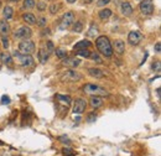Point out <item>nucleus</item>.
Here are the masks:
<instances>
[{
    "label": "nucleus",
    "instance_id": "nucleus-3",
    "mask_svg": "<svg viewBox=\"0 0 161 156\" xmlns=\"http://www.w3.org/2000/svg\"><path fill=\"white\" fill-rule=\"evenodd\" d=\"M35 42L31 40H21V42L19 44V52L21 55H32L34 52H35Z\"/></svg>",
    "mask_w": 161,
    "mask_h": 156
},
{
    "label": "nucleus",
    "instance_id": "nucleus-15",
    "mask_svg": "<svg viewBox=\"0 0 161 156\" xmlns=\"http://www.w3.org/2000/svg\"><path fill=\"white\" fill-rule=\"evenodd\" d=\"M0 61H2L3 65H6V66H10L13 63V56L9 54L8 51H4L0 54Z\"/></svg>",
    "mask_w": 161,
    "mask_h": 156
},
{
    "label": "nucleus",
    "instance_id": "nucleus-1",
    "mask_svg": "<svg viewBox=\"0 0 161 156\" xmlns=\"http://www.w3.org/2000/svg\"><path fill=\"white\" fill-rule=\"evenodd\" d=\"M96 45L98 51L105 57H112L113 56V48H112V44L107 36H99L96 40Z\"/></svg>",
    "mask_w": 161,
    "mask_h": 156
},
{
    "label": "nucleus",
    "instance_id": "nucleus-16",
    "mask_svg": "<svg viewBox=\"0 0 161 156\" xmlns=\"http://www.w3.org/2000/svg\"><path fill=\"white\" fill-rule=\"evenodd\" d=\"M90 46H92V42L88 40H80L78 41V42L73 46V50L77 51V50H84V48H89Z\"/></svg>",
    "mask_w": 161,
    "mask_h": 156
},
{
    "label": "nucleus",
    "instance_id": "nucleus-23",
    "mask_svg": "<svg viewBox=\"0 0 161 156\" xmlns=\"http://www.w3.org/2000/svg\"><path fill=\"white\" fill-rule=\"evenodd\" d=\"M57 99L61 103H63L66 107L69 106L71 102H72V99H71V97H69V96H62V94H57Z\"/></svg>",
    "mask_w": 161,
    "mask_h": 156
},
{
    "label": "nucleus",
    "instance_id": "nucleus-26",
    "mask_svg": "<svg viewBox=\"0 0 161 156\" xmlns=\"http://www.w3.org/2000/svg\"><path fill=\"white\" fill-rule=\"evenodd\" d=\"M55 54H56V56L58 57V58H65V57H67V51L65 50V48H62V47H59V48H55Z\"/></svg>",
    "mask_w": 161,
    "mask_h": 156
},
{
    "label": "nucleus",
    "instance_id": "nucleus-20",
    "mask_svg": "<svg viewBox=\"0 0 161 156\" xmlns=\"http://www.w3.org/2000/svg\"><path fill=\"white\" fill-rule=\"evenodd\" d=\"M23 20L27 24V25H34L36 24V16L31 13H26L23 15Z\"/></svg>",
    "mask_w": 161,
    "mask_h": 156
},
{
    "label": "nucleus",
    "instance_id": "nucleus-25",
    "mask_svg": "<svg viewBox=\"0 0 161 156\" xmlns=\"http://www.w3.org/2000/svg\"><path fill=\"white\" fill-rule=\"evenodd\" d=\"M72 31H73V32H82V31H83V24L82 23H80V21H74L72 25Z\"/></svg>",
    "mask_w": 161,
    "mask_h": 156
},
{
    "label": "nucleus",
    "instance_id": "nucleus-12",
    "mask_svg": "<svg viewBox=\"0 0 161 156\" xmlns=\"http://www.w3.org/2000/svg\"><path fill=\"white\" fill-rule=\"evenodd\" d=\"M112 48H113V52H115V54L123 55L124 51H125V44H124V41L115 40L114 42H113V45H112Z\"/></svg>",
    "mask_w": 161,
    "mask_h": 156
},
{
    "label": "nucleus",
    "instance_id": "nucleus-30",
    "mask_svg": "<svg viewBox=\"0 0 161 156\" xmlns=\"http://www.w3.org/2000/svg\"><path fill=\"white\" fill-rule=\"evenodd\" d=\"M36 24L38 26H41V27H45L46 24H47V19L45 16H40L38 19H36Z\"/></svg>",
    "mask_w": 161,
    "mask_h": 156
},
{
    "label": "nucleus",
    "instance_id": "nucleus-37",
    "mask_svg": "<svg viewBox=\"0 0 161 156\" xmlns=\"http://www.w3.org/2000/svg\"><path fill=\"white\" fill-rule=\"evenodd\" d=\"M154 50H155L156 54H160V52H161V42H160V41H159V42H156V44H155Z\"/></svg>",
    "mask_w": 161,
    "mask_h": 156
},
{
    "label": "nucleus",
    "instance_id": "nucleus-35",
    "mask_svg": "<svg viewBox=\"0 0 161 156\" xmlns=\"http://www.w3.org/2000/svg\"><path fill=\"white\" fill-rule=\"evenodd\" d=\"M96 119H97V114L96 113H90V114L87 115V121L88 123H93Z\"/></svg>",
    "mask_w": 161,
    "mask_h": 156
},
{
    "label": "nucleus",
    "instance_id": "nucleus-44",
    "mask_svg": "<svg viewBox=\"0 0 161 156\" xmlns=\"http://www.w3.org/2000/svg\"><path fill=\"white\" fill-rule=\"evenodd\" d=\"M13 2H17V0H13Z\"/></svg>",
    "mask_w": 161,
    "mask_h": 156
},
{
    "label": "nucleus",
    "instance_id": "nucleus-9",
    "mask_svg": "<svg viewBox=\"0 0 161 156\" xmlns=\"http://www.w3.org/2000/svg\"><path fill=\"white\" fill-rule=\"evenodd\" d=\"M143 41V35L139 32L138 30H133V31H130L129 35H128V42L130 45H133V46H136L139 45L140 42Z\"/></svg>",
    "mask_w": 161,
    "mask_h": 156
},
{
    "label": "nucleus",
    "instance_id": "nucleus-18",
    "mask_svg": "<svg viewBox=\"0 0 161 156\" xmlns=\"http://www.w3.org/2000/svg\"><path fill=\"white\" fill-rule=\"evenodd\" d=\"M10 32V25L6 20H0V35L6 36Z\"/></svg>",
    "mask_w": 161,
    "mask_h": 156
},
{
    "label": "nucleus",
    "instance_id": "nucleus-43",
    "mask_svg": "<svg viewBox=\"0 0 161 156\" xmlns=\"http://www.w3.org/2000/svg\"><path fill=\"white\" fill-rule=\"evenodd\" d=\"M66 2H67V3H69V4H73V3H76V2H77V0H66Z\"/></svg>",
    "mask_w": 161,
    "mask_h": 156
},
{
    "label": "nucleus",
    "instance_id": "nucleus-31",
    "mask_svg": "<svg viewBox=\"0 0 161 156\" xmlns=\"http://www.w3.org/2000/svg\"><path fill=\"white\" fill-rule=\"evenodd\" d=\"M35 5V0H24V9H32Z\"/></svg>",
    "mask_w": 161,
    "mask_h": 156
},
{
    "label": "nucleus",
    "instance_id": "nucleus-32",
    "mask_svg": "<svg viewBox=\"0 0 161 156\" xmlns=\"http://www.w3.org/2000/svg\"><path fill=\"white\" fill-rule=\"evenodd\" d=\"M59 9H61V4H52L51 6H50V13L51 14H57Z\"/></svg>",
    "mask_w": 161,
    "mask_h": 156
},
{
    "label": "nucleus",
    "instance_id": "nucleus-11",
    "mask_svg": "<svg viewBox=\"0 0 161 156\" xmlns=\"http://www.w3.org/2000/svg\"><path fill=\"white\" fill-rule=\"evenodd\" d=\"M62 60H63L62 61V65L66 66V67H69V68H76L80 63V60L78 57H74V56H72V57H65Z\"/></svg>",
    "mask_w": 161,
    "mask_h": 156
},
{
    "label": "nucleus",
    "instance_id": "nucleus-40",
    "mask_svg": "<svg viewBox=\"0 0 161 156\" xmlns=\"http://www.w3.org/2000/svg\"><path fill=\"white\" fill-rule=\"evenodd\" d=\"M3 46H4V48H8L9 47V40L5 36H3Z\"/></svg>",
    "mask_w": 161,
    "mask_h": 156
},
{
    "label": "nucleus",
    "instance_id": "nucleus-21",
    "mask_svg": "<svg viewBox=\"0 0 161 156\" xmlns=\"http://www.w3.org/2000/svg\"><path fill=\"white\" fill-rule=\"evenodd\" d=\"M110 16H112V10H110V9H102L99 11V17L102 20H107Z\"/></svg>",
    "mask_w": 161,
    "mask_h": 156
},
{
    "label": "nucleus",
    "instance_id": "nucleus-39",
    "mask_svg": "<svg viewBox=\"0 0 161 156\" xmlns=\"http://www.w3.org/2000/svg\"><path fill=\"white\" fill-rule=\"evenodd\" d=\"M10 103V98L8 96H3L2 97V104H9Z\"/></svg>",
    "mask_w": 161,
    "mask_h": 156
},
{
    "label": "nucleus",
    "instance_id": "nucleus-10",
    "mask_svg": "<svg viewBox=\"0 0 161 156\" xmlns=\"http://www.w3.org/2000/svg\"><path fill=\"white\" fill-rule=\"evenodd\" d=\"M87 108V102L83 98H78L74 102V106H73V113L74 114H82Z\"/></svg>",
    "mask_w": 161,
    "mask_h": 156
},
{
    "label": "nucleus",
    "instance_id": "nucleus-36",
    "mask_svg": "<svg viewBox=\"0 0 161 156\" xmlns=\"http://www.w3.org/2000/svg\"><path fill=\"white\" fill-rule=\"evenodd\" d=\"M58 140L61 141V142H63V144H66V145H69V144H71V141H69V139H68L67 136H59Z\"/></svg>",
    "mask_w": 161,
    "mask_h": 156
},
{
    "label": "nucleus",
    "instance_id": "nucleus-14",
    "mask_svg": "<svg viewBox=\"0 0 161 156\" xmlns=\"http://www.w3.org/2000/svg\"><path fill=\"white\" fill-rule=\"evenodd\" d=\"M120 10H122V14L124 16H130V15H133V6L130 5L128 2H124L122 3V5H120Z\"/></svg>",
    "mask_w": 161,
    "mask_h": 156
},
{
    "label": "nucleus",
    "instance_id": "nucleus-19",
    "mask_svg": "<svg viewBox=\"0 0 161 156\" xmlns=\"http://www.w3.org/2000/svg\"><path fill=\"white\" fill-rule=\"evenodd\" d=\"M48 57H50V54L47 52V50L45 48V46L38 50V58H40V62H41V63H46Z\"/></svg>",
    "mask_w": 161,
    "mask_h": 156
},
{
    "label": "nucleus",
    "instance_id": "nucleus-45",
    "mask_svg": "<svg viewBox=\"0 0 161 156\" xmlns=\"http://www.w3.org/2000/svg\"><path fill=\"white\" fill-rule=\"evenodd\" d=\"M0 6H2V2H0Z\"/></svg>",
    "mask_w": 161,
    "mask_h": 156
},
{
    "label": "nucleus",
    "instance_id": "nucleus-33",
    "mask_svg": "<svg viewBox=\"0 0 161 156\" xmlns=\"http://www.w3.org/2000/svg\"><path fill=\"white\" fill-rule=\"evenodd\" d=\"M62 154H63L65 156H74V155H76V152H74L71 148H63V149H62Z\"/></svg>",
    "mask_w": 161,
    "mask_h": 156
},
{
    "label": "nucleus",
    "instance_id": "nucleus-17",
    "mask_svg": "<svg viewBox=\"0 0 161 156\" xmlns=\"http://www.w3.org/2000/svg\"><path fill=\"white\" fill-rule=\"evenodd\" d=\"M88 73L90 77L93 78H103L104 77V72L100 69V68H96V67H92L88 69Z\"/></svg>",
    "mask_w": 161,
    "mask_h": 156
},
{
    "label": "nucleus",
    "instance_id": "nucleus-4",
    "mask_svg": "<svg viewBox=\"0 0 161 156\" xmlns=\"http://www.w3.org/2000/svg\"><path fill=\"white\" fill-rule=\"evenodd\" d=\"M14 56L17 58L19 63L23 67H32L35 65V61H34V57L31 55H21L19 51H14Z\"/></svg>",
    "mask_w": 161,
    "mask_h": 156
},
{
    "label": "nucleus",
    "instance_id": "nucleus-8",
    "mask_svg": "<svg viewBox=\"0 0 161 156\" xmlns=\"http://www.w3.org/2000/svg\"><path fill=\"white\" fill-rule=\"evenodd\" d=\"M83 78V76L78 73L77 71H73V69H69L67 71L66 73L62 76V81H66V82H78Z\"/></svg>",
    "mask_w": 161,
    "mask_h": 156
},
{
    "label": "nucleus",
    "instance_id": "nucleus-22",
    "mask_svg": "<svg viewBox=\"0 0 161 156\" xmlns=\"http://www.w3.org/2000/svg\"><path fill=\"white\" fill-rule=\"evenodd\" d=\"M3 15H4V17H5L6 20L11 19L13 15H14V9H13L11 6H5V8H4V11H3Z\"/></svg>",
    "mask_w": 161,
    "mask_h": 156
},
{
    "label": "nucleus",
    "instance_id": "nucleus-27",
    "mask_svg": "<svg viewBox=\"0 0 161 156\" xmlns=\"http://www.w3.org/2000/svg\"><path fill=\"white\" fill-rule=\"evenodd\" d=\"M99 32L98 31V26L97 25H90V27H89V30H88V32H87V35L89 36V37H96V35Z\"/></svg>",
    "mask_w": 161,
    "mask_h": 156
},
{
    "label": "nucleus",
    "instance_id": "nucleus-41",
    "mask_svg": "<svg viewBox=\"0 0 161 156\" xmlns=\"http://www.w3.org/2000/svg\"><path fill=\"white\" fill-rule=\"evenodd\" d=\"M155 68H156V71H160V61L156 62V65L155 63L153 65V69H155Z\"/></svg>",
    "mask_w": 161,
    "mask_h": 156
},
{
    "label": "nucleus",
    "instance_id": "nucleus-13",
    "mask_svg": "<svg viewBox=\"0 0 161 156\" xmlns=\"http://www.w3.org/2000/svg\"><path fill=\"white\" fill-rule=\"evenodd\" d=\"M89 103H90V107H92L93 109H98L103 106L104 100H103V97H100V96H92Z\"/></svg>",
    "mask_w": 161,
    "mask_h": 156
},
{
    "label": "nucleus",
    "instance_id": "nucleus-6",
    "mask_svg": "<svg viewBox=\"0 0 161 156\" xmlns=\"http://www.w3.org/2000/svg\"><path fill=\"white\" fill-rule=\"evenodd\" d=\"M74 23V13L73 11H66L61 19V24H59V29L66 30Z\"/></svg>",
    "mask_w": 161,
    "mask_h": 156
},
{
    "label": "nucleus",
    "instance_id": "nucleus-5",
    "mask_svg": "<svg viewBox=\"0 0 161 156\" xmlns=\"http://www.w3.org/2000/svg\"><path fill=\"white\" fill-rule=\"evenodd\" d=\"M32 36V30L29 26H21L17 30H15L14 32V37L17 40H29Z\"/></svg>",
    "mask_w": 161,
    "mask_h": 156
},
{
    "label": "nucleus",
    "instance_id": "nucleus-7",
    "mask_svg": "<svg viewBox=\"0 0 161 156\" xmlns=\"http://www.w3.org/2000/svg\"><path fill=\"white\" fill-rule=\"evenodd\" d=\"M139 8H140V11H141V14L143 15H146V16L153 15L154 10H155V6H154L151 0H143V2L140 3V6Z\"/></svg>",
    "mask_w": 161,
    "mask_h": 156
},
{
    "label": "nucleus",
    "instance_id": "nucleus-34",
    "mask_svg": "<svg viewBox=\"0 0 161 156\" xmlns=\"http://www.w3.org/2000/svg\"><path fill=\"white\" fill-rule=\"evenodd\" d=\"M36 8L38 11H45L46 10V3L45 2H37L36 3Z\"/></svg>",
    "mask_w": 161,
    "mask_h": 156
},
{
    "label": "nucleus",
    "instance_id": "nucleus-29",
    "mask_svg": "<svg viewBox=\"0 0 161 156\" xmlns=\"http://www.w3.org/2000/svg\"><path fill=\"white\" fill-rule=\"evenodd\" d=\"M45 48L47 50L48 54L51 55L52 52L55 51V46H53V44H52V41H46V44H45Z\"/></svg>",
    "mask_w": 161,
    "mask_h": 156
},
{
    "label": "nucleus",
    "instance_id": "nucleus-28",
    "mask_svg": "<svg viewBox=\"0 0 161 156\" xmlns=\"http://www.w3.org/2000/svg\"><path fill=\"white\" fill-rule=\"evenodd\" d=\"M76 55H77V56H80V57H86V58H89L90 51H88L87 48H84V50H77Z\"/></svg>",
    "mask_w": 161,
    "mask_h": 156
},
{
    "label": "nucleus",
    "instance_id": "nucleus-2",
    "mask_svg": "<svg viewBox=\"0 0 161 156\" xmlns=\"http://www.w3.org/2000/svg\"><path fill=\"white\" fill-rule=\"evenodd\" d=\"M83 92L86 94H89V96H100V97H107L109 94V92L100 87L98 84H92V83H88V84H84L83 86Z\"/></svg>",
    "mask_w": 161,
    "mask_h": 156
},
{
    "label": "nucleus",
    "instance_id": "nucleus-24",
    "mask_svg": "<svg viewBox=\"0 0 161 156\" xmlns=\"http://www.w3.org/2000/svg\"><path fill=\"white\" fill-rule=\"evenodd\" d=\"M89 58L92 60L93 62H96V63H98V65H102V63H103L102 57H100V56H99V54H97V52H90Z\"/></svg>",
    "mask_w": 161,
    "mask_h": 156
},
{
    "label": "nucleus",
    "instance_id": "nucleus-42",
    "mask_svg": "<svg viewBox=\"0 0 161 156\" xmlns=\"http://www.w3.org/2000/svg\"><path fill=\"white\" fill-rule=\"evenodd\" d=\"M50 34H51V32H50V29H45V30H44V32H42L44 36H45V35H50Z\"/></svg>",
    "mask_w": 161,
    "mask_h": 156
},
{
    "label": "nucleus",
    "instance_id": "nucleus-38",
    "mask_svg": "<svg viewBox=\"0 0 161 156\" xmlns=\"http://www.w3.org/2000/svg\"><path fill=\"white\" fill-rule=\"evenodd\" d=\"M109 3H110V0H99V2L97 3V5L98 6H104V5L109 4Z\"/></svg>",
    "mask_w": 161,
    "mask_h": 156
}]
</instances>
